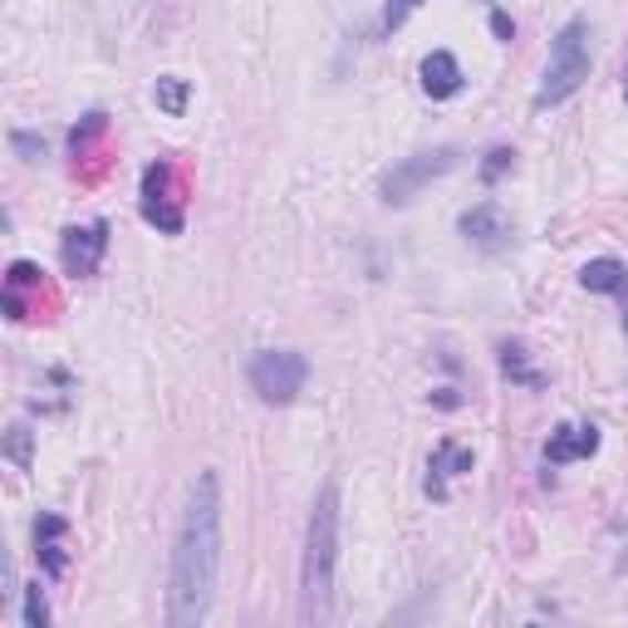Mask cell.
<instances>
[{
    "label": "cell",
    "mask_w": 628,
    "mask_h": 628,
    "mask_svg": "<svg viewBox=\"0 0 628 628\" xmlns=\"http://www.w3.org/2000/svg\"><path fill=\"white\" fill-rule=\"evenodd\" d=\"M104 133H109V113H99V109H94L84 123H79V128H70V153H74V157H84L89 147L104 138Z\"/></svg>",
    "instance_id": "2e32d148"
},
{
    "label": "cell",
    "mask_w": 628,
    "mask_h": 628,
    "mask_svg": "<svg viewBox=\"0 0 628 628\" xmlns=\"http://www.w3.org/2000/svg\"><path fill=\"white\" fill-rule=\"evenodd\" d=\"M422 6V0H398V6H388V16H383V30H398L408 20V10Z\"/></svg>",
    "instance_id": "603a6c76"
},
{
    "label": "cell",
    "mask_w": 628,
    "mask_h": 628,
    "mask_svg": "<svg viewBox=\"0 0 628 628\" xmlns=\"http://www.w3.org/2000/svg\"><path fill=\"white\" fill-rule=\"evenodd\" d=\"M6 462L16 466V472H30V466H35V432H30L25 422H16V428L6 432Z\"/></svg>",
    "instance_id": "9a60e30c"
},
{
    "label": "cell",
    "mask_w": 628,
    "mask_h": 628,
    "mask_svg": "<svg viewBox=\"0 0 628 628\" xmlns=\"http://www.w3.org/2000/svg\"><path fill=\"white\" fill-rule=\"evenodd\" d=\"M10 147H16L25 163H40L44 157V138H35V133H10Z\"/></svg>",
    "instance_id": "44dd1931"
},
{
    "label": "cell",
    "mask_w": 628,
    "mask_h": 628,
    "mask_svg": "<svg viewBox=\"0 0 628 628\" xmlns=\"http://www.w3.org/2000/svg\"><path fill=\"white\" fill-rule=\"evenodd\" d=\"M594 452H599V428H594V422L559 428V432H550V442H545V462H550V466L579 462V456H594Z\"/></svg>",
    "instance_id": "30bf717a"
},
{
    "label": "cell",
    "mask_w": 628,
    "mask_h": 628,
    "mask_svg": "<svg viewBox=\"0 0 628 628\" xmlns=\"http://www.w3.org/2000/svg\"><path fill=\"white\" fill-rule=\"evenodd\" d=\"M491 30H496V40H516V20L506 16V10H491Z\"/></svg>",
    "instance_id": "7402d4cb"
},
{
    "label": "cell",
    "mask_w": 628,
    "mask_h": 628,
    "mask_svg": "<svg viewBox=\"0 0 628 628\" xmlns=\"http://www.w3.org/2000/svg\"><path fill=\"white\" fill-rule=\"evenodd\" d=\"M246 379H250V388H256L260 403L285 408V403H295V398L305 393L310 363H305V353H295V349H260L256 359H250Z\"/></svg>",
    "instance_id": "277c9868"
},
{
    "label": "cell",
    "mask_w": 628,
    "mask_h": 628,
    "mask_svg": "<svg viewBox=\"0 0 628 628\" xmlns=\"http://www.w3.org/2000/svg\"><path fill=\"white\" fill-rule=\"evenodd\" d=\"M104 250H109V222H89V226H70L60 241V256H64V270L74 280H89L99 276L104 266Z\"/></svg>",
    "instance_id": "52a82bcc"
},
{
    "label": "cell",
    "mask_w": 628,
    "mask_h": 628,
    "mask_svg": "<svg viewBox=\"0 0 628 628\" xmlns=\"http://www.w3.org/2000/svg\"><path fill=\"white\" fill-rule=\"evenodd\" d=\"M143 222L157 226L163 236H182V226H187V212L177 197V167L167 157L143 173Z\"/></svg>",
    "instance_id": "8992f818"
},
{
    "label": "cell",
    "mask_w": 628,
    "mask_h": 628,
    "mask_svg": "<svg viewBox=\"0 0 628 628\" xmlns=\"http://www.w3.org/2000/svg\"><path fill=\"white\" fill-rule=\"evenodd\" d=\"M462 236L472 246H482V250H501L511 241V216L496 207V202H476V207H466L462 212Z\"/></svg>",
    "instance_id": "ba28073f"
},
{
    "label": "cell",
    "mask_w": 628,
    "mask_h": 628,
    "mask_svg": "<svg viewBox=\"0 0 628 628\" xmlns=\"http://www.w3.org/2000/svg\"><path fill=\"white\" fill-rule=\"evenodd\" d=\"M64 516H40L35 521V555L44 565V575H64V565H70V555H64Z\"/></svg>",
    "instance_id": "8fae6325"
},
{
    "label": "cell",
    "mask_w": 628,
    "mask_h": 628,
    "mask_svg": "<svg viewBox=\"0 0 628 628\" xmlns=\"http://www.w3.org/2000/svg\"><path fill=\"white\" fill-rule=\"evenodd\" d=\"M472 462H476V456L472 452H466V447H456V442H442V447H437V456H432V466H428V496H447V486H442V482H447V476H456V472H472Z\"/></svg>",
    "instance_id": "4fadbf2b"
},
{
    "label": "cell",
    "mask_w": 628,
    "mask_h": 628,
    "mask_svg": "<svg viewBox=\"0 0 628 628\" xmlns=\"http://www.w3.org/2000/svg\"><path fill=\"white\" fill-rule=\"evenodd\" d=\"M624 94H628V84H624Z\"/></svg>",
    "instance_id": "d4e9b609"
},
{
    "label": "cell",
    "mask_w": 628,
    "mask_h": 628,
    "mask_svg": "<svg viewBox=\"0 0 628 628\" xmlns=\"http://www.w3.org/2000/svg\"><path fill=\"white\" fill-rule=\"evenodd\" d=\"M511 163H516V153H511V147H491L486 163H482V182H486V187H491L496 177H506V173H511Z\"/></svg>",
    "instance_id": "ffe728a7"
},
{
    "label": "cell",
    "mask_w": 628,
    "mask_h": 628,
    "mask_svg": "<svg viewBox=\"0 0 628 628\" xmlns=\"http://www.w3.org/2000/svg\"><path fill=\"white\" fill-rule=\"evenodd\" d=\"M418 74H422V94L428 99H456L466 84L462 64H456V54H447V50H432Z\"/></svg>",
    "instance_id": "9c48e42d"
},
{
    "label": "cell",
    "mask_w": 628,
    "mask_h": 628,
    "mask_svg": "<svg viewBox=\"0 0 628 628\" xmlns=\"http://www.w3.org/2000/svg\"><path fill=\"white\" fill-rule=\"evenodd\" d=\"M153 99H157V109L167 113V119H182L192 104V84L187 79H177V74H163L157 79V89H153Z\"/></svg>",
    "instance_id": "5bb4252c"
},
{
    "label": "cell",
    "mask_w": 628,
    "mask_h": 628,
    "mask_svg": "<svg viewBox=\"0 0 628 628\" xmlns=\"http://www.w3.org/2000/svg\"><path fill=\"white\" fill-rule=\"evenodd\" d=\"M456 163H462V153H456V147H432V153H413V157H403V163H398L393 173L383 177L379 197L388 202V207H408V202H413L422 187H432L437 177H447Z\"/></svg>",
    "instance_id": "5b68a950"
},
{
    "label": "cell",
    "mask_w": 628,
    "mask_h": 628,
    "mask_svg": "<svg viewBox=\"0 0 628 628\" xmlns=\"http://www.w3.org/2000/svg\"><path fill=\"white\" fill-rule=\"evenodd\" d=\"M222 575V476L197 472L173 541V575H167V624H207Z\"/></svg>",
    "instance_id": "6da1fadb"
},
{
    "label": "cell",
    "mask_w": 628,
    "mask_h": 628,
    "mask_svg": "<svg viewBox=\"0 0 628 628\" xmlns=\"http://www.w3.org/2000/svg\"><path fill=\"white\" fill-rule=\"evenodd\" d=\"M334 565H339V486L325 482L305 525L300 565V624H329L334 614Z\"/></svg>",
    "instance_id": "7a4b0ae2"
},
{
    "label": "cell",
    "mask_w": 628,
    "mask_h": 628,
    "mask_svg": "<svg viewBox=\"0 0 628 628\" xmlns=\"http://www.w3.org/2000/svg\"><path fill=\"white\" fill-rule=\"evenodd\" d=\"M624 334H628V295H624Z\"/></svg>",
    "instance_id": "cb8c5ba5"
},
{
    "label": "cell",
    "mask_w": 628,
    "mask_h": 628,
    "mask_svg": "<svg viewBox=\"0 0 628 628\" xmlns=\"http://www.w3.org/2000/svg\"><path fill=\"white\" fill-rule=\"evenodd\" d=\"M501 369H506V373H511V379H516V383H531V388H541V373H531V369H525V359H521V344H506V349H501Z\"/></svg>",
    "instance_id": "ac0fdd59"
},
{
    "label": "cell",
    "mask_w": 628,
    "mask_h": 628,
    "mask_svg": "<svg viewBox=\"0 0 628 628\" xmlns=\"http://www.w3.org/2000/svg\"><path fill=\"white\" fill-rule=\"evenodd\" d=\"M579 285L589 295H628V266L614 256H594L585 270H579Z\"/></svg>",
    "instance_id": "7c38bea8"
},
{
    "label": "cell",
    "mask_w": 628,
    "mask_h": 628,
    "mask_svg": "<svg viewBox=\"0 0 628 628\" xmlns=\"http://www.w3.org/2000/svg\"><path fill=\"white\" fill-rule=\"evenodd\" d=\"M589 40H594V30L585 16L559 25V35L550 40V64H545L541 89H535V109H559L569 94H579V84L589 79V64H594Z\"/></svg>",
    "instance_id": "3957f363"
},
{
    "label": "cell",
    "mask_w": 628,
    "mask_h": 628,
    "mask_svg": "<svg viewBox=\"0 0 628 628\" xmlns=\"http://www.w3.org/2000/svg\"><path fill=\"white\" fill-rule=\"evenodd\" d=\"M20 619H25V628H44V624H50V604H44L40 585L25 589V609H20Z\"/></svg>",
    "instance_id": "d6986e66"
},
{
    "label": "cell",
    "mask_w": 628,
    "mask_h": 628,
    "mask_svg": "<svg viewBox=\"0 0 628 628\" xmlns=\"http://www.w3.org/2000/svg\"><path fill=\"white\" fill-rule=\"evenodd\" d=\"M40 285H44V270L35 266V260H10L6 290H40Z\"/></svg>",
    "instance_id": "e0dca14e"
}]
</instances>
